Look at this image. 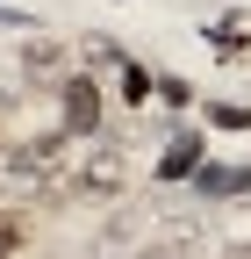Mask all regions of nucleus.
Returning a JSON list of instances; mask_svg holds the SVG:
<instances>
[{
    "mask_svg": "<svg viewBox=\"0 0 251 259\" xmlns=\"http://www.w3.org/2000/svg\"><path fill=\"white\" fill-rule=\"evenodd\" d=\"M208 166V137H201V130H179V137L158 151V173H151V180H194Z\"/></svg>",
    "mask_w": 251,
    "mask_h": 259,
    "instance_id": "obj_2",
    "label": "nucleus"
},
{
    "mask_svg": "<svg viewBox=\"0 0 251 259\" xmlns=\"http://www.w3.org/2000/svg\"><path fill=\"white\" fill-rule=\"evenodd\" d=\"M22 252H29V216L0 209V259H22Z\"/></svg>",
    "mask_w": 251,
    "mask_h": 259,
    "instance_id": "obj_5",
    "label": "nucleus"
},
{
    "mask_svg": "<svg viewBox=\"0 0 251 259\" xmlns=\"http://www.w3.org/2000/svg\"><path fill=\"white\" fill-rule=\"evenodd\" d=\"M101 115H108V101H101V87H93V72L57 79V122H65V137H93Z\"/></svg>",
    "mask_w": 251,
    "mask_h": 259,
    "instance_id": "obj_1",
    "label": "nucleus"
},
{
    "mask_svg": "<svg viewBox=\"0 0 251 259\" xmlns=\"http://www.w3.org/2000/svg\"><path fill=\"white\" fill-rule=\"evenodd\" d=\"M151 94H158V79H151L144 65H130V58H122V101H130V108H144Z\"/></svg>",
    "mask_w": 251,
    "mask_h": 259,
    "instance_id": "obj_6",
    "label": "nucleus"
},
{
    "mask_svg": "<svg viewBox=\"0 0 251 259\" xmlns=\"http://www.w3.org/2000/svg\"><path fill=\"white\" fill-rule=\"evenodd\" d=\"M208 122H215V130H251V108H244V101H215Z\"/></svg>",
    "mask_w": 251,
    "mask_h": 259,
    "instance_id": "obj_7",
    "label": "nucleus"
},
{
    "mask_svg": "<svg viewBox=\"0 0 251 259\" xmlns=\"http://www.w3.org/2000/svg\"><path fill=\"white\" fill-rule=\"evenodd\" d=\"M201 194H251V166H201Z\"/></svg>",
    "mask_w": 251,
    "mask_h": 259,
    "instance_id": "obj_3",
    "label": "nucleus"
},
{
    "mask_svg": "<svg viewBox=\"0 0 251 259\" xmlns=\"http://www.w3.org/2000/svg\"><path fill=\"white\" fill-rule=\"evenodd\" d=\"M79 187L115 194V187H122V158H115V151H93V158H86V173H79Z\"/></svg>",
    "mask_w": 251,
    "mask_h": 259,
    "instance_id": "obj_4",
    "label": "nucleus"
}]
</instances>
